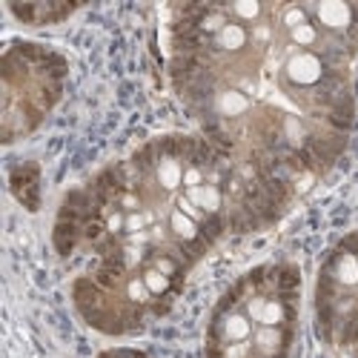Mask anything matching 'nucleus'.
I'll use <instances>...</instances> for the list:
<instances>
[{
    "label": "nucleus",
    "mask_w": 358,
    "mask_h": 358,
    "mask_svg": "<svg viewBox=\"0 0 358 358\" xmlns=\"http://www.w3.org/2000/svg\"><path fill=\"white\" fill-rule=\"evenodd\" d=\"M206 358H261L250 341H238V344H206Z\"/></svg>",
    "instance_id": "nucleus-10"
},
{
    "label": "nucleus",
    "mask_w": 358,
    "mask_h": 358,
    "mask_svg": "<svg viewBox=\"0 0 358 358\" xmlns=\"http://www.w3.org/2000/svg\"><path fill=\"white\" fill-rule=\"evenodd\" d=\"M112 210L92 195L89 187H78L72 192H66V198L61 201V210L55 218V229H52V244L61 258H69L80 250H92L103 241L106 235V215Z\"/></svg>",
    "instance_id": "nucleus-3"
},
{
    "label": "nucleus",
    "mask_w": 358,
    "mask_h": 358,
    "mask_svg": "<svg viewBox=\"0 0 358 358\" xmlns=\"http://www.w3.org/2000/svg\"><path fill=\"white\" fill-rule=\"evenodd\" d=\"M341 241H344V244H347V247H350V250L358 255V232H350V235H344Z\"/></svg>",
    "instance_id": "nucleus-12"
},
{
    "label": "nucleus",
    "mask_w": 358,
    "mask_h": 358,
    "mask_svg": "<svg viewBox=\"0 0 358 358\" xmlns=\"http://www.w3.org/2000/svg\"><path fill=\"white\" fill-rule=\"evenodd\" d=\"M252 318L255 327H295L298 324V298H301V270L289 261L255 266L238 278L229 289Z\"/></svg>",
    "instance_id": "nucleus-2"
},
{
    "label": "nucleus",
    "mask_w": 358,
    "mask_h": 358,
    "mask_svg": "<svg viewBox=\"0 0 358 358\" xmlns=\"http://www.w3.org/2000/svg\"><path fill=\"white\" fill-rule=\"evenodd\" d=\"M98 358H149V355L132 347H115V350H103Z\"/></svg>",
    "instance_id": "nucleus-11"
},
{
    "label": "nucleus",
    "mask_w": 358,
    "mask_h": 358,
    "mask_svg": "<svg viewBox=\"0 0 358 358\" xmlns=\"http://www.w3.org/2000/svg\"><path fill=\"white\" fill-rule=\"evenodd\" d=\"M224 6H227L229 17L235 23H244L250 29L264 23L266 17L273 15V6H264V3H258V0H238V3H224Z\"/></svg>",
    "instance_id": "nucleus-9"
},
{
    "label": "nucleus",
    "mask_w": 358,
    "mask_h": 358,
    "mask_svg": "<svg viewBox=\"0 0 358 358\" xmlns=\"http://www.w3.org/2000/svg\"><path fill=\"white\" fill-rule=\"evenodd\" d=\"M9 189L29 213L41 210V166L35 161H20L9 169Z\"/></svg>",
    "instance_id": "nucleus-7"
},
{
    "label": "nucleus",
    "mask_w": 358,
    "mask_h": 358,
    "mask_svg": "<svg viewBox=\"0 0 358 358\" xmlns=\"http://www.w3.org/2000/svg\"><path fill=\"white\" fill-rule=\"evenodd\" d=\"M295 327H255L252 347L261 358H289Z\"/></svg>",
    "instance_id": "nucleus-8"
},
{
    "label": "nucleus",
    "mask_w": 358,
    "mask_h": 358,
    "mask_svg": "<svg viewBox=\"0 0 358 358\" xmlns=\"http://www.w3.org/2000/svg\"><path fill=\"white\" fill-rule=\"evenodd\" d=\"M255 333L252 318L244 313V307L224 292V298L215 304L210 315V327H206V344H238L250 341Z\"/></svg>",
    "instance_id": "nucleus-4"
},
{
    "label": "nucleus",
    "mask_w": 358,
    "mask_h": 358,
    "mask_svg": "<svg viewBox=\"0 0 358 358\" xmlns=\"http://www.w3.org/2000/svg\"><path fill=\"white\" fill-rule=\"evenodd\" d=\"M6 9L12 12V17L17 23L52 26V23H61L69 15H75L80 6L78 3H61V0H29V3H15V0H9Z\"/></svg>",
    "instance_id": "nucleus-5"
},
{
    "label": "nucleus",
    "mask_w": 358,
    "mask_h": 358,
    "mask_svg": "<svg viewBox=\"0 0 358 358\" xmlns=\"http://www.w3.org/2000/svg\"><path fill=\"white\" fill-rule=\"evenodd\" d=\"M3 75V143L32 135L57 106L66 86L69 64L61 52L43 43L15 41L0 57Z\"/></svg>",
    "instance_id": "nucleus-1"
},
{
    "label": "nucleus",
    "mask_w": 358,
    "mask_h": 358,
    "mask_svg": "<svg viewBox=\"0 0 358 358\" xmlns=\"http://www.w3.org/2000/svg\"><path fill=\"white\" fill-rule=\"evenodd\" d=\"M318 281L333 284L338 289H358V255L344 241H338L336 250L324 258Z\"/></svg>",
    "instance_id": "nucleus-6"
}]
</instances>
